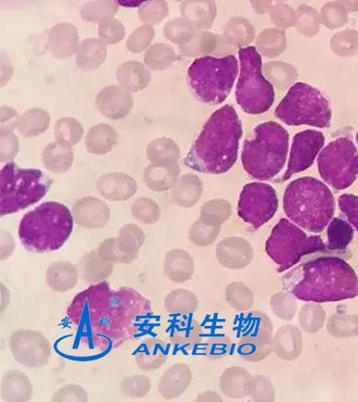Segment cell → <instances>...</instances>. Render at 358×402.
<instances>
[{"mask_svg":"<svg viewBox=\"0 0 358 402\" xmlns=\"http://www.w3.org/2000/svg\"><path fill=\"white\" fill-rule=\"evenodd\" d=\"M117 238L120 248L127 253H138L145 241L144 232L134 224L122 226Z\"/></svg>","mask_w":358,"mask_h":402,"instance_id":"f6af8a7d","label":"cell"},{"mask_svg":"<svg viewBox=\"0 0 358 402\" xmlns=\"http://www.w3.org/2000/svg\"><path fill=\"white\" fill-rule=\"evenodd\" d=\"M220 232V227L208 225L198 220L192 225L189 230V239L197 246H208L215 241Z\"/></svg>","mask_w":358,"mask_h":402,"instance_id":"c3c4849f","label":"cell"},{"mask_svg":"<svg viewBox=\"0 0 358 402\" xmlns=\"http://www.w3.org/2000/svg\"><path fill=\"white\" fill-rule=\"evenodd\" d=\"M15 244L10 236H6V241L1 237V260L7 259L13 252Z\"/></svg>","mask_w":358,"mask_h":402,"instance_id":"680465c9","label":"cell"},{"mask_svg":"<svg viewBox=\"0 0 358 402\" xmlns=\"http://www.w3.org/2000/svg\"><path fill=\"white\" fill-rule=\"evenodd\" d=\"M338 202L341 209L345 213L358 231V198L352 195H343Z\"/></svg>","mask_w":358,"mask_h":402,"instance_id":"9f6ffc18","label":"cell"},{"mask_svg":"<svg viewBox=\"0 0 358 402\" xmlns=\"http://www.w3.org/2000/svg\"><path fill=\"white\" fill-rule=\"evenodd\" d=\"M106 57V43L101 39L87 38L80 44L76 61L78 68L89 71L97 69L104 62Z\"/></svg>","mask_w":358,"mask_h":402,"instance_id":"f1b7e54d","label":"cell"},{"mask_svg":"<svg viewBox=\"0 0 358 402\" xmlns=\"http://www.w3.org/2000/svg\"><path fill=\"white\" fill-rule=\"evenodd\" d=\"M231 214L230 203L226 200L215 198L207 201L201 206L199 220L206 225L220 227Z\"/></svg>","mask_w":358,"mask_h":402,"instance_id":"74e56055","label":"cell"},{"mask_svg":"<svg viewBox=\"0 0 358 402\" xmlns=\"http://www.w3.org/2000/svg\"><path fill=\"white\" fill-rule=\"evenodd\" d=\"M133 216L145 224H152L158 221L160 209L157 204L148 198H138L131 206Z\"/></svg>","mask_w":358,"mask_h":402,"instance_id":"681fc988","label":"cell"},{"mask_svg":"<svg viewBox=\"0 0 358 402\" xmlns=\"http://www.w3.org/2000/svg\"><path fill=\"white\" fill-rule=\"evenodd\" d=\"M148 38V29L144 26L138 27L128 37L126 42L127 48L131 52H139L146 45Z\"/></svg>","mask_w":358,"mask_h":402,"instance_id":"11a10c76","label":"cell"},{"mask_svg":"<svg viewBox=\"0 0 358 402\" xmlns=\"http://www.w3.org/2000/svg\"><path fill=\"white\" fill-rule=\"evenodd\" d=\"M66 315L85 341L104 352L142 335L152 311L150 301L135 289H111L103 281L78 293Z\"/></svg>","mask_w":358,"mask_h":402,"instance_id":"6da1fadb","label":"cell"},{"mask_svg":"<svg viewBox=\"0 0 358 402\" xmlns=\"http://www.w3.org/2000/svg\"><path fill=\"white\" fill-rule=\"evenodd\" d=\"M203 186L199 178L193 174L178 177L171 188L173 202L180 207H190L200 199Z\"/></svg>","mask_w":358,"mask_h":402,"instance_id":"83f0119b","label":"cell"},{"mask_svg":"<svg viewBox=\"0 0 358 402\" xmlns=\"http://www.w3.org/2000/svg\"><path fill=\"white\" fill-rule=\"evenodd\" d=\"M278 199L275 189L268 184H246L240 193L237 211L239 217L254 229H258L275 214Z\"/></svg>","mask_w":358,"mask_h":402,"instance_id":"4fadbf2b","label":"cell"},{"mask_svg":"<svg viewBox=\"0 0 358 402\" xmlns=\"http://www.w3.org/2000/svg\"><path fill=\"white\" fill-rule=\"evenodd\" d=\"M353 231L344 221L335 218L328 229V248L330 250H343L352 238Z\"/></svg>","mask_w":358,"mask_h":402,"instance_id":"bcb514c9","label":"cell"},{"mask_svg":"<svg viewBox=\"0 0 358 402\" xmlns=\"http://www.w3.org/2000/svg\"><path fill=\"white\" fill-rule=\"evenodd\" d=\"M116 78L120 86L132 93L144 88L148 80V73L139 62L127 61L117 68Z\"/></svg>","mask_w":358,"mask_h":402,"instance_id":"d590c367","label":"cell"},{"mask_svg":"<svg viewBox=\"0 0 358 402\" xmlns=\"http://www.w3.org/2000/svg\"><path fill=\"white\" fill-rule=\"evenodd\" d=\"M118 5L125 7H137L141 5L143 1L137 0H126V1H117Z\"/></svg>","mask_w":358,"mask_h":402,"instance_id":"6125c7cd","label":"cell"},{"mask_svg":"<svg viewBox=\"0 0 358 402\" xmlns=\"http://www.w3.org/2000/svg\"><path fill=\"white\" fill-rule=\"evenodd\" d=\"M192 379L190 367L185 363H176L165 370L160 377L158 392L164 399H174L185 392Z\"/></svg>","mask_w":358,"mask_h":402,"instance_id":"ffe728a7","label":"cell"},{"mask_svg":"<svg viewBox=\"0 0 358 402\" xmlns=\"http://www.w3.org/2000/svg\"><path fill=\"white\" fill-rule=\"evenodd\" d=\"M329 188L315 178H299L290 182L283 196L285 214L301 228L314 232L323 230L334 211Z\"/></svg>","mask_w":358,"mask_h":402,"instance_id":"8992f818","label":"cell"},{"mask_svg":"<svg viewBox=\"0 0 358 402\" xmlns=\"http://www.w3.org/2000/svg\"><path fill=\"white\" fill-rule=\"evenodd\" d=\"M250 373L242 366L227 368L219 380L221 392L229 399H238L247 396V386Z\"/></svg>","mask_w":358,"mask_h":402,"instance_id":"4dcf8cb0","label":"cell"},{"mask_svg":"<svg viewBox=\"0 0 358 402\" xmlns=\"http://www.w3.org/2000/svg\"><path fill=\"white\" fill-rule=\"evenodd\" d=\"M117 10V1H90L81 6L80 14L83 20L96 23L101 22L104 19L113 17Z\"/></svg>","mask_w":358,"mask_h":402,"instance_id":"60d3db41","label":"cell"},{"mask_svg":"<svg viewBox=\"0 0 358 402\" xmlns=\"http://www.w3.org/2000/svg\"><path fill=\"white\" fill-rule=\"evenodd\" d=\"M231 341L227 336L208 337L201 348L203 355L210 360H217L226 357L231 350Z\"/></svg>","mask_w":358,"mask_h":402,"instance_id":"f907efd6","label":"cell"},{"mask_svg":"<svg viewBox=\"0 0 358 402\" xmlns=\"http://www.w3.org/2000/svg\"><path fill=\"white\" fill-rule=\"evenodd\" d=\"M196 402H222V399L214 391L207 390L199 393L196 399Z\"/></svg>","mask_w":358,"mask_h":402,"instance_id":"91938a15","label":"cell"},{"mask_svg":"<svg viewBox=\"0 0 358 402\" xmlns=\"http://www.w3.org/2000/svg\"><path fill=\"white\" fill-rule=\"evenodd\" d=\"M76 222L87 228H101L110 219V210L100 199L86 196L77 200L72 207Z\"/></svg>","mask_w":358,"mask_h":402,"instance_id":"d6986e66","label":"cell"},{"mask_svg":"<svg viewBox=\"0 0 358 402\" xmlns=\"http://www.w3.org/2000/svg\"><path fill=\"white\" fill-rule=\"evenodd\" d=\"M275 116L288 126H329L331 110L328 100L316 88L294 84L275 109Z\"/></svg>","mask_w":358,"mask_h":402,"instance_id":"30bf717a","label":"cell"},{"mask_svg":"<svg viewBox=\"0 0 358 402\" xmlns=\"http://www.w3.org/2000/svg\"><path fill=\"white\" fill-rule=\"evenodd\" d=\"M99 193L104 198L122 201L131 198L137 190L136 181L122 172H112L102 175L96 182Z\"/></svg>","mask_w":358,"mask_h":402,"instance_id":"44dd1931","label":"cell"},{"mask_svg":"<svg viewBox=\"0 0 358 402\" xmlns=\"http://www.w3.org/2000/svg\"><path fill=\"white\" fill-rule=\"evenodd\" d=\"M78 276L76 265L67 261H57L48 266L45 272V282L52 290L65 292L76 285Z\"/></svg>","mask_w":358,"mask_h":402,"instance_id":"484cf974","label":"cell"},{"mask_svg":"<svg viewBox=\"0 0 358 402\" xmlns=\"http://www.w3.org/2000/svg\"><path fill=\"white\" fill-rule=\"evenodd\" d=\"M8 346L15 360L30 368L46 366L51 357L52 347L39 331L19 329L9 336Z\"/></svg>","mask_w":358,"mask_h":402,"instance_id":"5bb4252c","label":"cell"},{"mask_svg":"<svg viewBox=\"0 0 358 402\" xmlns=\"http://www.w3.org/2000/svg\"><path fill=\"white\" fill-rule=\"evenodd\" d=\"M73 216L64 204L48 201L27 213L21 219L18 234L24 247L34 252L60 248L71 234Z\"/></svg>","mask_w":358,"mask_h":402,"instance_id":"5b68a950","label":"cell"},{"mask_svg":"<svg viewBox=\"0 0 358 402\" xmlns=\"http://www.w3.org/2000/svg\"><path fill=\"white\" fill-rule=\"evenodd\" d=\"M247 396L255 402H273L275 400L273 384L264 375L251 376L248 382Z\"/></svg>","mask_w":358,"mask_h":402,"instance_id":"ee69618b","label":"cell"},{"mask_svg":"<svg viewBox=\"0 0 358 402\" xmlns=\"http://www.w3.org/2000/svg\"><path fill=\"white\" fill-rule=\"evenodd\" d=\"M19 117L17 111L9 106H1L0 108L1 126L13 125L15 126V121Z\"/></svg>","mask_w":358,"mask_h":402,"instance_id":"6f0895ef","label":"cell"},{"mask_svg":"<svg viewBox=\"0 0 358 402\" xmlns=\"http://www.w3.org/2000/svg\"><path fill=\"white\" fill-rule=\"evenodd\" d=\"M95 105L106 117L117 120L125 118L133 107L131 93L122 86L110 85L103 88L96 95Z\"/></svg>","mask_w":358,"mask_h":402,"instance_id":"2e32d148","label":"cell"},{"mask_svg":"<svg viewBox=\"0 0 358 402\" xmlns=\"http://www.w3.org/2000/svg\"><path fill=\"white\" fill-rule=\"evenodd\" d=\"M81 278L88 283L103 281L113 270V263L104 260L97 251H90L81 257L78 263Z\"/></svg>","mask_w":358,"mask_h":402,"instance_id":"4316f807","label":"cell"},{"mask_svg":"<svg viewBox=\"0 0 358 402\" xmlns=\"http://www.w3.org/2000/svg\"><path fill=\"white\" fill-rule=\"evenodd\" d=\"M273 331L272 322L263 311H250L243 315L241 335L266 343L271 341Z\"/></svg>","mask_w":358,"mask_h":402,"instance_id":"f546056e","label":"cell"},{"mask_svg":"<svg viewBox=\"0 0 358 402\" xmlns=\"http://www.w3.org/2000/svg\"><path fill=\"white\" fill-rule=\"evenodd\" d=\"M56 141L67 147H71L81 140L83 128L81 124L73 117H62L57 121L54 126Z\"/></svg>","mask_w":358,"mask_h":402,"instance_id":"f35d334b","label":"cell"},{"mask_svg":"<svg viewBox=\"0 0 358 402\" xmlns=\"http://www.w3.org/2000/svg\"><path fill=\"white\" fill-rule=\"evenodd\" d=\"M318 170L324 179L334 188L351 185L358 173V152L348 137L329 142L317 158Z\"/></svg>","mask_w":358,"mask_h":402,"instance_id":"7c38bea8","label":"cell"},{"mask_svg":"<svg viewBox=\"0 0 358 402\" xmlns=\"http://www.w3.org/2000/svg\"><path fill=\"white\" fill-rule=\"evenodd\" d=\"M180 174L178 165H148L143 172L146 186L154 191L162 192L172 188Z\"/></svg>","mask_w":358,"mask_h":402,"instance_id":"d6a6232c","label":"cell"},{"mask_svg":"<svg viewBox=\"0 0 358 402\" xmlns=\"http://www.w3.org/2000/svg\"><path fill=\"white\" fill-rule=\"evenodd\" d=\"M50 401L52 402H87L89 398L87 392L82 386L71 383L58 389Z\"/></svg>","mask_w":358,"mask_h":402,"instance_id":"db71d44e","label":"cell"},{"mask_svg":"<svg viewBox=\"0 0 358 402\" xmlns=\"http://www.w3.org/2000/svg\"><path fill=\"white\" fill-rule=\"evenodd\" d=\"M238 70L236 57L204 56L194 59L187 70V82L194 96L207 105H218L229 96Z\"/></svg>","mask_w":358,"mask_h":402,"instance_id":"52a82bcc","label":"cell"},{"mask_svg":"<svg viewBox=\"0 0 358 402\" xmlns=\"http://www.w3.org/2000/svg\"><path fill=\"white\" fill-rule=\"evenodd\" d=\"M284 285L298 299L317 303L338 302L358 295V278L344 260L322 257L303 265Z\"/></svg>","mask_w":358,"mask_h":402,"instance_id":"3957f363","label":"cell"},{"mask_svg":"<svg viewBox=\"0 0 358 402\" xmlns=\"http://www.w3.org/2000/svg\"><path fill=\"white\" fill-rule=\"evenodd\" d=\"M163 272L170 281L181 283L189 280L194 272V264L189 253L183 249L173 248L164 258Z\"/></svg>","mask_w":358,"mask_h":402,"instance_id":"cb8c5ba5","label":"cell"},{"mask_svg":"<svg viewBox=\"0 0 358 402\" xmlns=\"http://www.w3.org/2000/svg\"><path fill=\"white\" fill-rule=\"evenodd\" d=\"M240 72L235 89L236 103L247 114H259L273 105L275 91L262 73V58L254 46L238 51Z\"/></svg>","mask_w":358,"mask_h":402,"instance_id":"9c48e42d","label":"cell"},{"mask_svg":"<svg viewBox=\"0 0 358 402\" xmlns=\"http://www.w3.org/2000/svg\"><path fill=\"white\" fill-rule=\"evenodd\" d=\"M199 307L196 295L185 288L171 290L164 299V308L170 314L188 315Z\"/></svg>","mask_w":358,"mask_h":402,"instance_id":"8d00e7d4","label":"cell"},{"mask_svg":"<svg viewBox=\"0 0 358 402\" xmlns=\"http://www.w3.org/2000/svg\"><path fill=\"white\" fill-rule=\"evenodd\" d=\"M224 297L229 305L238 312L248 311L254 304L252 291L241 281L230 283L226 288Z\"/></svg>","mask_w":358,"mask_h":402,"instance_id":"ab89813d","label":"cell"},{"mask_svg":"<svg viewBox=\"0 0 358 402\" xmlns=\"http://www.w3.org/2000/svg\"><path fill=\"white\" fill-rule=\"evenodd\" d=\"M41 160L48 170L56 173L65 172L72 165L73 150L71 147H64L55 141L49 143L43 149Z\"/></svg>","mask_w":358,"mask_h":402,"instance_id":"e575fe53","label":"cell"},{"mask_svg":"<svg viewBox=\"0 0 358 402\" xmlns=\"http://www.w3.org/2000/svg\"><path fill=\"white\" fill-rule=\"evenodd\" d=\"M324 143V137L320 131L308 129L296 133L293 137L287 169L282 177L283 180L308 168Z\"/></svg>","mask_w":358,"mask_h":402,"instance_id":"9a60e30c","label":"cell"},{"mask_svg":"<svg viewBox=\"0 0 358 402\" xmlns=\"http://www.w3.org/2000/svg\"><path fill=\"white\" fill-rule=\"evenodd\" d=\"M33 386L25 373L17 369L6 371L1 382V397L6 402H28Z\"/></svg>","mask_w":358,"mask_h":402,"instance_id":"603a6c76","label":"cell"},{"mask_svg":"<svg viewBox=\"0 0 358 402\" xmlns=\"http://www.w3.org/2000/svg\"><path fill=\"white\" fill-rule=\"evenodd\" d=\"M243 135L242 123L234 108L226 104L208 119L184 163L201 173L220 174L235 164Z\"/></svg>","mask_w":358,"mask_h":402,"instance_id":"7a4b0ae2","label":"cell"},{"mask_svg":"<svg viewBox=\"0 0 358 402\" xmlns=\"http://www.w3.org/2000/svg\"><path fill=\"white\" fill-rule=\"evenodd\" d=\"M167 358L166 343L156 337L148 338L143 341L134 355L136 366L145 372L157 370L166 362Z\"/></svg>","mask_w":358,"mask_h":402,"instance_id":"7402d4cb","label":"cell"},{"mask_svg":"<svg viewBox=\"0 0 358 402\" xmlns=\"http://www.w3.org/2000/svg\"><path fill=\"white\" fill-rule=\"evenodd\" d=\"M96 251L102 259L112 263L128 264L138 255V253H127L123 251L119 246L117 237L104 239Z\"/></svg>","mask_w":358,"mask_h":402,"instance_id":"7bdbcfd3","label":"cell"},{"mask_svg":"<svg viewBox=\"0 0 358 402\" xmlns=\"http://www.w3.org/2000/svg\"><path fill=\"white\" fill-rule=\"evenodd\" d=\"M324 248L320 237H308L285 218L280 219L275 225L265 244L266 252L278 266L279 272L296 265L304 255Z\"/></svg>","mask_w":358,"mask_h":402,"instance_id":"8fae6325","label":"cell"},{"mask_svg":"<svg viewBox=\"0 0 358 402\" xmlns=\"http://www.w3.org/2000/svg\"><path fill=\"white\" fill-rule=\"evenodd\" d=\"M236 350L241 358L248 362H260L272 350L271 342L264 343L243 335L238 341Z\"/></svg>","mask_w":358,"mask_h":402,"instance_id":"b9f144b4","label":"cell"},{"mask_svg":"<svg viewBox=\"0 0 358 402\" xmlns=\"http://www.w3.org/2000/svg\"><path fill=\"white\" fill-rule=\"evenodd\" d=\"M19 150L17 137L13 128L0 127V161L3 163L13 160Z\"/></svg>","mask_w":358,"mask_h":402,"instance_id":"f5cc1de1","label":"cell"},{"mask_svg":"<svg viewBox=\"0 0 358 402\" xmlns=\"http://www.w3.org/2000/svg\"><path fill=\"white\" fill-rule=\"evenodd\" d=\"M203 334V328L196 319L180 318L175 322L169 340L176 347L191 351L201 343Z\"/></svg>","mask_w":358,"mask_h":402,"instance_id":"d4e9b609","label":"cell"},{"mask_svg":"<svg viewBox=\"0 0 358 402\" xmlns=\"http://www.w3.org/2000/svg\"><path fill=\"white\" fill-rule=\"evenodd\" d=\"M79 47L78 29L74 24L59 22L50 30L46 49L52 57L59 59L70 58L78 52Z\"/></svg>","mask_w":358,"mask_h":402,"instance_id":"ac0fdd59","label":"cell"},{"mask_svg":"<svg viewBox=\"0 0 358 402\" xmlns=\"http://www.w3.org/2000/svg\"><path fill=\"white\" fill-rule=\"evenodd\" d=\"M216 258L219 263L229 269H241L252 260L254 253L250 243L241 237H228L216 246Z\"/></svg>","mask_w":358,"mask_h":402,"instance_id":"e0dca14e","label":"cell"},{"mask_svg":"<svg viewBox=\"0 0 358 402\" xmlns=\"http://www.w3.org/2000/svg\"><path fill=\"white\" fill-rule=\"evenodd\" d=\"M51 184L52 179L40 170L21 168L13 162L6 163L0 173L1 216L38 202Z\"/></svg>","mask_w":358,"mask_h":402,"instance_id":"ba28073f","label":"cell"},{"mask_svg":"<svg viewBox=\"0 0 358 402\" xmlns=\"http://www.w3.org/2000/svg\"><path fill=\"white\" fill-rule=\"evenodd\" d=\"M356 139H357V144H358V131H357V133Z\"/></svg>","mask_w":358,"mask_h":402,"instance_id":"be15d7a7","label":"cell"},{"mask_svg":"<svg viewBox=\"0 0 358 402\" xmlns=\"http://www.w3.org/2000/svg\"><path fill=\"white\" fill-rule=\"evenodd\" d=\"M118 133L106 124L92 126L85 136V146L90 153L101 155L110 151L117 143Z\"/></svg>","mask_w":358,"mask_h":402,"instance_id":"1f68e13d","label":"cell"},{"mask_svg":"<svg viewBox=\"0 0 358 402\" xmlns=\"http://www.w3.org/2000/svg\"><path fill=\"white\" fill-rule=\"evenodd\" d=\"M120 387L124 396L132 399H141L150 392L151 382L145 375L135 374L123 378Z\"/></svg>","mask_w":358,"mask_h":402,"instance_id":"7dc6e473","label":"cell"},{"mask_svg":"<svg viewBox=\"0 0 358 402\" xmlns=\"http://www.w3.org/2000/svg\"><path fill=\"white\" fill-rule=\"evenodd\" d=\"M289 133L280 124L268 121L258 124L243 144L241 159L252 177L268 180L276 176L287 160Z\"/></svg>","mask_w":358,"mask_h":402,"instance_id":"277c9868","label":"cell"},{"mask_svg":"<svg viewBox=\"0 0 358 402\" xmlns=\"http://www.w3.org/2000/svg\"><path fill=\"white\" fill-rule=\"evenodd\" d=\"M50 116L43 109L34 107L27 110L15 121V127L25 137L37 136L45 132L50 124Z\"/></svg>","mask_w":358,"mask_h":402,"instance_id":"836d02e7","label":"cell"},{"mask_svg":"<svg viewBox=\"0 0 358 402\" xmlns=\"http://www.w3.org/2000/svg\"><path fill=\"white\" fill-rule=\"evenodd\" d=\"M125 28L122 22L114 17L103 20L99 24L98 36L106 44H116L125 36Z\"/></svg>","mask_w":358,"mask_h":402,"instance_id":"816d5d0a","label":"cell"},{"mask_svg":"<svg viewBox=\"0 0 358 402\" xmlns=\"http://www.w3.org/2000/svg\"><path fill=\"white\" fill-rule=\"evenodd\" d=\"M10 299L9 290L1 283V312L7 308Z\"/></svg>","mask_w":358,"mask_h":402,"instance_id":"94428289","label":"cell"}]
</instances>
